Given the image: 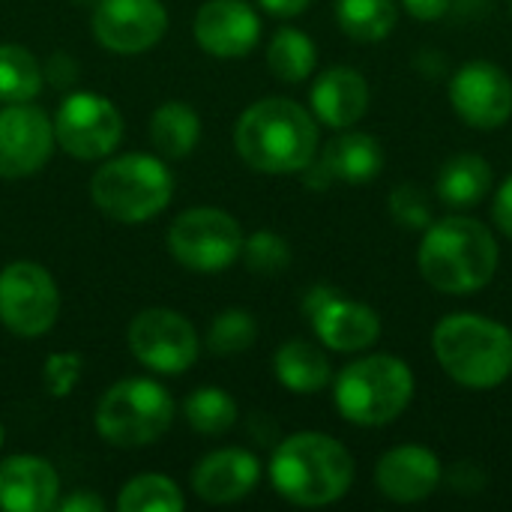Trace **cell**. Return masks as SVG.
Returning <instances> with one entry per match:
<instances>
[{
	"instance_id": "cell-13",
	"label": "cell",
	"mask_w": 512,
	"mask_h": 512,
	"mask_svg": "<svg viewBox=\"0 0 512 512\" xmlns=\"http://www.w3.org/2000/svg\"><path fill=\"white\" fill-rule=\"evenodd\" d=\"M129 348L147 369L180 375L198 357V336L183 315L171 309H144L129 324Z\"/></svg>"
},
{
	"instance_id": "cell-27",
	"label": "cell",
	"mask_w": 512,
	"mask_h": 512,
	"mask_svg": "<svg viewBox=\"0 0 512 512\" xmlns=\"http://www.w3.org/2000/svg\"><path fill=\"white\" fill-rule=\"evenodd\" d=\"M42 90V69L21 45H0V102H30Z\"/></svg>"
},
{
	"instance_id": "cell-3",
	"label": "cell",
	"mask_w": 512,
	"mask_h": 512,
	"mask_svg": "<svg viewBox=\"0 0 512 512\" xmlns=\"http://www.w3.org/2000/svg\"><path fill=\"white\" fill-rule=\"evenodd\" d=\"M270 483L297 507H327L354 486V456L324 432H297L273 450Z\"/></svg>"
},
{
	"instance_id": "cell-12",
	"label": "cell",
	"mask_w": 512,
	"mask_h": 512,
	"mask_svg": "<svg viewBox=\"0 0 512 512\" xmlns=\"http://www.w3.org/2000/svg\"><path fill=\"white\" fill-rule=\"evenodd\" d=\"M450 105L480 132L501 129L512 117V78L492 60H468L450 78Z\"/></svg>"
},
{
	"instance_id": "cell-25",
	"label": "cell",
	"mask_w": 512,
	"mask_h": 512,
	"mask_svg": "<svg viewBox=\"0 0 512 512\" xmlns=\"http://www.w3.org/2000/svg\"><path fill=\"white\" fill-rule=\"evenodd\" d=\"M336 21L342 33L354 42H384L396 21V0H336Z\"/></svg>"
},
{
	"instance_id": "cell-2",
	"label": "cell",
	"mask_w": 512,
	"mask_h": 512,
	"mask_svg": "<svg viewBox=\"0 0 512 512\" xmlns=\"http://www.w3.org/2000/svg\"><path fill=\"white\" fill-rule=\"evenodd\" d=\"M234 147L255 171L297 174L318 156V120L300 102L270 96L240 114Z\"/></svg>"
},
{
	"instance_id": "cell-31",
	"label": "cell",
	"mask_w": 512,
	"mask_h": 512,
	"mask_svg": "<svg viewBox=\"0 0 512 512\" xmlns=\"http://www.w3.org/2000/svg\"><path fill=\"white\" fill-rule=\"evenodd\" d=\"M243 261L258 276H279L291 264V246L273 234V231H255L249 240H243Z\"/></svg>"
},
{
	"instance_id": "cell-40",
	"label": "cell",
	"mask_w": 512,
	"mask_h": 512,
	"mask_svg": "<svg viewBox=\"0 0 512 512\" xmlns=\"http://www.w3.org/2000/svg\"><path fill=\"white\" fill-rule=\"evenodd\" d=\"M510 15H512V0H510Z\"/></svg>"
},
{
	"instance_id": "cell-15",
	"label": "cell",
	"mask_w": 512,
	"mask_h": 512,
	"mask_svg": "<svg viewBox=\"0 0 512 512\" xmlns=\"http://www.w3.org/2000/svg\"><path fill=\"white\" fill-rule=\"evenodd\" d=\"M168 27L162 0H99L93 9V36L117 54L153 48Z\"/></svg>"
},
{
	"instance_id": "cell-16",
	"label": "cell",
	"mask_w": 512,
	"mask_h": 512,
	"mask_svg": "<svg viewBox=\"0 0 512 512\" xmlns=\"http://www.w3.org/2000/svg\"><path fill=\"white\" fill-rule=\"evenodd\" d=\"M444 480L441 459L420 444H399L387 450L375 465V486L387 501L420 504L438 492Z\"/></svg>"
},
{
	"instance_id": "cell-18",
	"label": "cell",
	"mask_w": 512,
	"mask_h": 512,
	"mask_svg": "<svg viewBox=\"0 0 512 512\" xmlns=\"http://www.w3.org/2000/svg\"><path fill=\"white\" fill-rule=\"evenodd\" d=\"M261 480V462L249 450L228 447L204 456L192 471V489L207 504H234Z\"/></svg>"
},
{
	"instance_id": "cell-39",
	"label": "cell",
	"mask_w": 512,
	"mask_h": 512,
	"mask_svg": "<svg viewBox=\"0 0 512 512\" xmlns=\"http://www.w3.org/2000/svg\"><path fill=\"white\" fill-rule=\"evenodd\" d=\"M0 447H3V426H0Z\"/></svg>"
},
{
	"instance_id": "cell-35",
	"label": "cell",
	"mask_w": 512,
	"mask_h": 512,
	"mask_svg": "<svg viewBox=\"0 0 512 512\" xmlns=\"http://www.w3.org/2000/svg\"><path fill=\"white\" fill-rule=\"evenodd\" d=\"M492 219L498 225V231L512 240V174L498 186L495 201H492Z\"/></svg>"
},
{
	"instance_id": "cell-1",
	"label": "cell",
	"mask_w": 512,
	"mask_h": 512,
	"mask_svg": "<svg viewBox=\"0 0 512 512\" xmlns=\"http://www.w3.org/2000/svg\"><path fill=\"white\" fill-rule=\"evenodd\" d=\"M501 249L489 225L474 216L432 219L423 231L417 267L423 279L441 294H474L483 291L498 273Z\"/></svg>"
},
{
	"instance_id": "cell-17",
	"label": "cell",
	"mask_w": 512,
	"mask_h": 512,
	"mask_svg": "<svg viewBox=\"0 0 512 512\" xmlns=\"http://www.w3.org/2000/svg\"><path fill=\"white\" fill-rule=\"evenodd\" d=\"M195 39L213 57H243L261 39V18L246 0H207L195 15Z\"/></svg>"
},
{
	"instance_id": "cell-28",
	"label": "cell",
	"mask_w": 512,
	"mask_h": 512,
	"mask_svg": "<svg viewBox=\"0 0 512 512\" xmlns=\"http://www.w3.org/2000/svg\"><path fill=\"white\" fill-rule=\"evenodd\" d=\"M186 507L174 480L162 474H141L129 480L117 498L120 512H180Z\"/></svg>"
},
{
	"instance_id": "cell-14",
	"label": "cell",
	"mask_w": 512,
	"mask_h": 512,
	"mask_svg": "<svg viewBox=\"0 0 512 512\" xmlns=\"http://www.w3.org/2000/svg\"><path fill=\"white\" fill-rule=\"evenodd\" d=\"M54 147V123L48 114L27 102L0 108V177L18 180L36 174Z\"/></svg>"
},
{
	"instance_id": "cell-23",
	"label": "cell",
	"mask_w": 512,
	"mask_h": 512,
	"mask_svg": "<svg viewBox=\"0 0 512 512\" xmlns=\"http://www.w3.org/2000/svg\"><path fill=\"white\" fill-rule=\"evenodd\" d=\"M273 372L282 387H288L291 393H300V396L321 393L333 378V366H330L327 354L306 339L285 342L273 357Z\"/></svg>"
},
{
	"instance_id": "cell-10",
	"label": "cell",
	"mask_w": 512,
	"mask_h": 512,
	"mask_svg": "<svg viewBox=\"0 0 512 512\" xmlns=\"http://www.w3.org/2000/svg\"><path fill=\"white\" fill-rule=\"evenodd\" d=\"M54 138L75 159H105L123 138V117L114 102L99 93H72L57 108Z\"/></svg>"
},
{
	"instance_id": "cell-30",
	"label": "cell",
	"mask_w": 512,
	"mask_h": 512,
	"mask_svg": "<svg viewBox=\"0 0 512 512\" xmlns=\"http://www.w3.org/2000/svg\"><path fill=\"white\" fill-rule=\"evenodd\" d=\"M255 336H258L255 318L243 309H228L213 318V324L207 330V348L219 357H228V354H240V351L252 348Z\"/></svg>"
},
{
	"instance_id": "cell-37",
	"label": "cell",
	"mask_w": 512,
	"mask_h": 512,
	"mask_svg": "<svg viewBox=\"0 0 512 512\" xmlns=\"http://www.w3.org/2000/svg\"><path fill=\"white\" fill-rule=\"evenodd\" d=\"M57 510L60 512H102L105 510V504H102L96 495H90V492H78V495H72V498H66V501H57Z\"/></svg>"
},
{
	"instance_id": "cell-20",
	"label": "cell",
	"mask_w": 512,
	"mask_h": 512,
	"mask_svg": "<svg viewBox=\"0 0 512 512\" xmlns=\"http://www.w3.org/2000/svg\"><path fill=\"white\" fill-rule=\"evenodd\" d=\"M60 477L39 456H12L0 462V510L45 512L57 507Z\"/></svg>"
},
{
	"instance_id": "cell-33",
	"label": "cell",
	"mask_w": 512,
	"mask_h": 512,
	"mask_svg": "<svg viewBox=\"0 0 512 512\" xmlns=\"http://www.w3.org/2000/svg\"><path fill=\"white\" fill-rule=\"evenodd\" d=\"M81 357L78 354H51L45 360V387L51 390V396L63 399L72 393V387L78 384L81 378Z\"/></svg>"
},
{
	"instance_id": "cell-8",
	"label": "cell",
	"mask_w": 512,
	"mask_h": 512,
	"mask_svg": "<svg viewBox=\"0 0 512 512\" xmlns=\"http://www.w3.org/2000/svg\"><path fill=\"white\" fill-rule=\"evenodd\" d=\"M171 255L195 273H219L243 252L240 222L216 207H192L168 228Z\"/></svg>"
},
{
	"instance_id": "cell-5",
	"label": "cell",
	"mask_w": 512,
	"mask_h": 512,
	"mask_svg": "<svg viewBox=\"0 0 512 512\" xmlns=\"http://www.w3.org/2000/svg\"><path fill=\"white\" fill-rule=\"evenodd\" d=\"M333 399L339 414L354 426H390L414 399V372L402 357L369 354L339 372Z\"/></svg>"
},
{
	"instance_id": "cell-36",
	"label": "cell",
	"mask_w": 512,
	"mask_h": 512,
	"mask_svg": "<svg viewBox=\"0 0 512 512\" xmlns=\"http://www.w3.org/2000/svg\"><path fill=\"white\" fill-rule=\"evenodd\" d=\"M399 3L417 21H438L453 9V0H399Z\"/></svg>"
},
{
	"instance_id": "cell-22",
	"label": "cell",
	"mask_w": 512,
	"mask_h": 512,
	"mask_svg": "<svg viewBox=\"0 0 512 512\" xmlns=\"http://www.w3.org/2000/svg\"><path fill=\"white\" fill-rule=\"evenodd\" d=\"M324 162L333 171L336 183L348 186H366L378 180L384 171V147L375 135L357 132V129H342L327 147H324Z\"/></svg>"
},
{
	"instance_id": "cell-6",
	"label": "cell",
	"mask_w": 512,
	"mask_h": 512,
	"mask_svg": "<svg viewBox=\"0 0 512 512\" xmlns=\"http://www.w3.org/2000/svg\"><path fill=\"white\" fill-rule=\"evenodd\" d=\"M174 180L162 159L129 153L105 162L90 180L93 204L114 222L135 225L162 213L171 201Z\"/></svg>"
},
{
	"instance_id": "cell-9",
	"label": "cell",
	"mask_w": 512,
	"mask_h": 512,
	"mask_svg": "<svg viewBox=\"0 0 512 512\" xmlns=\"http://www.w3.org/2000/svg\"><path fill=\"white\" fill-rule=\"evenodd\" d=\"M60 294L51 273L33 261H15L0 273V321L18 336H42L54 327Z\"/></svg>"
},
{
	"instance_id": "cell-24",
	"label": "cell",
	"mask_w": 512,
	"mask_h": 512,
	"mask_svg": "<svg viewBox=\"0 0 512 512\" xmlns=\"http://www.w3.org/2000/svg\"><path fill=\"white\" fill-rule=\"evenodd\" d=\"M150 138L162 156L183 159L195 150V144L201 138V120L186 102H165L153 111Z\"/></svg>"
},
{
	"instance_id": "cell-4",
	"label": "cell",
	"mask_w": 512,
	"mask_h": 512,
	"mask_svg": "<svg viewBox=\"0 0 512 512\" xmlns=\"http://www.w3.org/2000/svg\"><path fill=\"white\" fill-rule=\"evenodd\" d=\"M438 366L468 390L501 387L512 375V330L477 312H453L432 330Z\"/></svg>"
},
{
	"instance_id": "cell-11",
	"label": "cell",
	"mask_w": 512,
	"mask_h": 512,
	"mask_svg": "<svg viewBox=\"0 0 512 512\" xmlns=\"http://www.w3.org/2000/svg\"><path fill=\"white\" fill-rule=\"evenodd\" d=\"M303 312L321 345L339 354H357L381 339V318L372 306L345 297L330 285H315L303 297Z\"/></svg>"
},
{
	"instance_id": "cell-19",
	"label": "cell",
	"mask_w": 512,
	"mask_h": 512,
	"mask_svg": "<svg viewBox=\"0 0 512 512\" xmlns=\"http://www.w3.org/2000/svg\"><path fill=\"white\" fill-rule=\"evenodd\" d=\"M312 114L330 129H351L369 111V81L354 66H333L312 84Z\"/></svg>"
},
{
	"instance_id": "cell-26",
	"label": "cell",
	"mask_w": 512,
	"mask_h": 512,
	"mask_svg": "<svg viewBox=\"0 0 512 512\" xmlns=\"http://www.w3.org/2000/svg\"><path fill=\"white\" fill-rule=\"evenodd\" d=\"M318 63V48L315 42L297 30V27H282L267 45V66L270 72L285 81V84H300L312 75Z\"/></svg>"
},
{
	"instance_id": "cell-38",
	"label": "cell",
	"mask_w": 512,
	"mask_h": 512,
	"mask_svg": "<svg viewBox=\"0 0 512 512\" xmlns=\"http://www.w3.org/2000/svg\"><path fill=\"white\" fill-rule=\"evenodd\" d=\"M270 15H279V18H294L300 15L312 0H258Z\"/></svg>"
},
{
	"instance_id": "cell-34",
	"label": "cell",
	"mask_w": 512,
	"mask_h": 512,
	"mask_svg": "<svg viewBox=\"0 0 512 512\" xmlns=\"http://www.w3.org/2000/svg\"><path fill=\"white\" fill-rule=\"evenodd\" d=\"M447 486L456 492V495H480L483 486H486V474L480 465L474 462H456L447 474H444Z\"/></svg>"
},
{
	"instance_id": "cell-7",
	"label": "cell",
	"mask_w": 512,
	"mask_h": 512,
	"mask_svg": "<svg viewBox=\"0 0 512 512\" xmlns=\"http://www.w3.org/2000/svg\"><path fill=\"white\" fill-rule=\"evenodd\" d=\"M171 420V396L147 378L111 384L96 405V429L114 447H147L171 429Z\"/></svg>"
},
{
	"instance_id": "cell-29",
	"label": "cell",
	"mask_w": 512,
	"mask_h": 512,
	"mask_svg": "<svg viewBox=\"0 0 512 512\" xmlns=\"http://www.w3.org/2000/svg\"><path fill=\"white\" fill-rule=\"evenodd\" d=\"M183 411H186L189 426L201 435H222L237 423V402L219 387L195 390L186 399Z\"/></svg>"
},
{
	"instance_id": "cell-32",
	"label": "cell",
	"mask_w": 512,
	"mask_h": 512,
	"mask_svg": "<svg viewBox=\"0 0 512 512\" xmlns=\"http://www.w3.org/2000/svg\"><path fill=\"white\" fill-rule=\"evenodd\" d=\"M390 216L396 225L408 228V231H426L432 225V201L429 195L414 186V183H402L390 192Z\"/></svg>"
},
{
	"instance_id": "cell-21",
	"label": "cell",
	"mask_w": 512,
	"mask_h": 512,
	"mask_svg": "<svg viewBox=\"0 0 512 512\" xmlns=\"http://www.w3.org/2000/svg\"><path fill=\"white\" fill-rule=\"evenodd\" d=\"M495 186V168L480 153H453L435 180V195L450 210L480 207Z\"/></svg>"
}]
</instances>
